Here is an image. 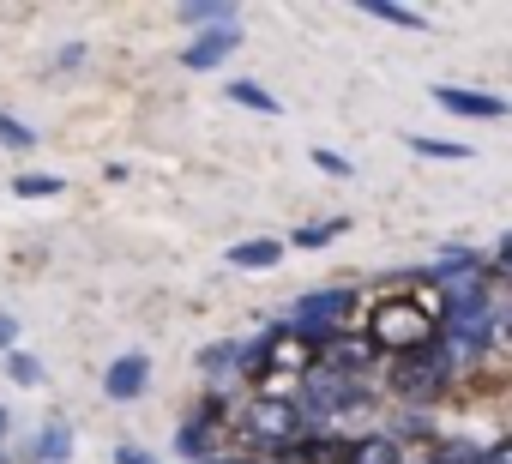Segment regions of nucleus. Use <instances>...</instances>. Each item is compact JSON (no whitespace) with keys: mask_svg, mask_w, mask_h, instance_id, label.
<instances>
[{"mask_svg":"<svg viewBox=\"0 0 512 464\" xmlns=\"http://www.w3.org/2000/svg\"><path fill=\"white\" fill-rule=\"evenodd\" d=\"M314 169H326V175H338V181H344V175H356V169H350V157H338V151H314Z\"/></svg>","mask_w":512,"mask_h":464,"instance_id":"24","label":"nucleus"},{"mask_svg":"<svg viewBox=\"0 0 512 464\" xmlns=\"http://www.w3.org/2000/svg\"><path fill=\"white\" fill-rule=\"evenodd\" d=\"M344 452H350V440L344 434H302L290 452H278V458H290V464H344Z\"/></svg>","mask_w":512,"mask_h":464,"instance_id":"9","label":"nucleus"},{"mask_svg":"<svg viewBox=\"0 0 512 464\" xmlns=\"http://www.w3.org/2000/svg\"><path fill=\"white\" fill-rule=\"evenodd\" d=\"M494 266H500V272H512V236L500 242V254H494Z\"/></svg>","mask_w":512,"mask_h":464,"instance_id":"27","label":"nucleus"},{"mask_svg":"<svg viewBox=\"0 0 512 464\" xmlns=\"http://www.w3.org/2000/svg\"><path fill=\"white\" fill-rule=\"evenodd\" d=\"M7 374H13L19 386H43V362L25 356V350H7Z\"/></svg>","mask_w":512,"mask_h":464,"instance_id":"21","label":"nucleus"},{"mask_svg":"<svg viewBox=\"0 0 512 464\" xmlns=\"http://www.w3.org/2000/svg\"><path fill=\"white\" fill-rule=\"evenodd\" d=\"M410 151H416V157H446V163H464V157H470V145H452V139H422V133H410Z\"/></svg>","mask_w":512,"mask_h":464,"instance_id":"18","label":"nucleus"},{"mask_svg":"<svg viewBox=\"0 0 512 464\" xmlns=\"http://www.w3.org/2000/svg\"><path fill=\"white\" fill-rule=\"evenodd\" d=\"M344 464H404V446H398V434H362V440H350Z\"/></svg>","mask_w":512,"mask_h":464,"instance_id":"10","label":"nucleus"},{"mask_svg":"<svg viewBox=\"0 0 512 464\" xmlns=\"http://www.w3.org/2000/svg\"><path fill=\"white\" fill-rule=\"evenodd\" d=\"M145 380H151V362H145L139 350H127V356H115V362H109V374H103V392H109L115 404H133V398L145 392Z\"/></svg>","mask_w":512,"mask_h":464,"instance_id":"8","label":"nucleus"},{"mask_svg":"<svg viewBox=\"0 0 512 464\" xmlns=\"http://www.w3.org/2000/svg\"><path fill=\"white\" fill-rule=\"evenodd\" d=\"M278 260H284V242H272V236H266V242H235V248H229V266H235V272H272Z\"/></svg>","mask_w":512,"mask_h":464,"instance_id":"11","label":"nucleus"},{"mask_svg":"<svg viewBox=\"0 0 512 464\" xmlns=\"http://www.w3.org/2000/svg\"><path fill=\"white\" fill-rule=\"evenodd\" d=\"M0 145H7V151H31L37 133H31L25 121H13V115H0Z\"/></svg>","mask_w":512,"mask_h":464,"instance_id":"22","label":"nucleus"},{"mask_svg":"<svg viewBox=\"0 0 512 464\" xmlns=\"http://www.w3.org/2000/svg\"><path fill=\"white\" fill-rule=\"evenodd\" d=\"M211 434H217L211 422L187 416V422H181V434H175V452H181V458H199V464H205V458H211Z\"/></svg>","mask_w":512,"mask_h":464,"instance_id":"13","label":"nucleus"},{"mask_svg":"<svg viewBox=\"0 0 512 464\" xmlns=\"http://www.w3.org/2000/svg\"><path fill=\"white\" fill-rule=\"evenodd\" d=\"M235 362H241V344H205V350H199V368H205V374H229Z\"/></svg>","mask_w":512,"mask_h":464,"instance_id":"20","label":"nucleus"},{"mask_svg":"<svg viewBox=\"0 0 512 464\" xmlns=\"http://www.w3.org/2000/svg\"><path fill=\"white\" fill-rule=\"evenodd\" d=\"M115 464H157L145 446H115Z\"/></svg>","mask_w":512,"mask_h":464,"instance_id":"25","label":"nucleus"},{"mask_svg":"<svg viewBox=\"0 0 512 464\" xmlns=\"http://www.w3.org/2000/svg\"><path fill=\"white\" fill-rule=\"evenodd\" d=\"M205 464H253V458H217V452H211V458H205Z\"/></svg>","mask_w":512,"mask_h":464,"instance_id":"28","label":"nucleus"},{"mask_svg":"<svg viewBox=\"0 0 512 464\" xmlns=\"http://www.w3.org/2000/svg\"><path fill=\"white\" fill-rule=\"evenodd\" d=\"M296 404H302V416H308V422H314V416H350V410H362V404H368V386H362V380H350V374L314 368Z\"/></svg>","mask_w":512,"mask_h":464,"instance_id":"4","label":"nucleus"},{"mask_svg":"<svg viewBox=\"0 0 512 464\" xmlns=\"http://www.w3.org/2000/svg\"><path fill=\"white\" fill-rule=\"evenodd\" d=\"M235 49H241V31H235V25H217V31H205V37H193V43L181 49V67H187V73H211V67H223Z\"/></svg>","mask_w":512,"mask_h":464,"instance_id":"5","label":"nucleus"},{"mask_svg":"<svg viewBox=\"0 0 512 464\" xmlns=\"http://www.w3.org/2000/svg\"><path fill=\"white\" fill-rule=\"evenodd\" d=\"M67 458H73V428L49 422V428L31 440V464H67Z\"/></svg>","mask_w":512,"mask_h":464,"instance_id":"12","label":"nucleus"},{"mask_svg":"<svg viewBox=\"0 0 512 464\" xmlns=\"http://www.w3.org/2000/svg\"><path fill=\"white\" fill-rule=\"evenodd\" d=\"M362 13H368V19H386V25H398V31H428V19H422L416 7H392V0H368Z\"/></svg>","mask_w":512,"mask_h":464,"instance_id":"15","label":"nucleus"},{"mask_svg":"<svg viewBox=\"0 0 512 464\" xmlns=\"http://www.w3.org/2000/svg\"><path fill=\"white\" fill-rule=\"evenodd\" d=\"M440 338V308L428 296H386L368 320V344L374 350H392V356H410L422 344Z\"/></svg>","mask_w":512,"mask_h":464,"instance_id":"1","label":"nucleus"},{"mask_svg":"<svg viewBox=\"0 0 512 464\" xmlns=\"http://www.w3.org/2000/svg\"><path fill=\"white\" fill-rule=\"evenodd\" d=\"M422 464H428V458H422Z\"/></svg>","mask_w":512,"mask_h":464,"instance_id":"30","label":"nucleus"},{"mask_svg":"<svg viewBox=\"0 0 512 464\" xmlns=\"http://www.w3.org/2000/svg\"><path fill=\"white\" fill-rule=\"evenodd\" d=\"M13 338H19V320H13V314H0V350H13Z\"/></svg>","mask_w":512,"mask_h":464,"instance_id":"26","label":"nucleus"},{"mask_svg":"<svg viewBox=\"0 0 512 464\" xmlns=\"http://www.w3.org/2000/svg\"><path fill=\"white\" fill-rule=\"evenodd\" d=\"M0 440H7V410H0Z\"/></svg>","mask_w":512,"mask_h":464,"instance_id":"29","label":"nucleus"},{"mask_svg":"<svg viewBox=\"0 0 512 464\" xmlns=\"http://www.w3.org/2000/svg\"><path fill=\"white\" fill-rule=\"evenodd\" d=\"M428 464H482V446L476 440H434Z\"/></svg>","mask_w":512,"mask_h":464,"instance_id":"16","label":"nucleus"},{"mask_svg":"<svg viewBox=\"0 0 512 464\" xmlns=\"http://www.w3.org/2000/svg\"><path fill=\"white\" fill-rule=\"evenodd\" d=\"M350 308H356V290H314L290 308V326H344Z\"/></svg>","mask_w":512,"mask_h":464,"instance_id":"6","label":"nucleus"},{"mask_svg":"<svg viewBox=\"0 0 512 464\" xmlns=\"http://www.w3.org/2000/svg\"><path fill=\"white\" fill-rule=\"evenodd\" d=\"M302 434H308V416H302L296 398H260V404L247 410V440H253V446H266L272 458L290 452Z\"/></svg>","mask_w":512,"mask_h":464,"instance_id":"2","label":"nucleus"},{"mask_svg":"<svg viewBox=\"0 0 512 464\" xmlns=\"http://www.w3.org/2000/svg\"><path fill=\"white\" fill-rule=\"evenodd\" d=\"M344 229H350V217H326V223H308V229H296V248H326L332 236H344Z\"/></svg>","mask_w":512,"mask_h":464,"instance_id":"17","label":"nucleus"},{"mask_svg":"<svg viewBox=\"0 0 512 464\" xmlns=\"http://www.w3.org/2000/svg\"><path fill=\"white\" fill-rule=\"evenodd\" d=\"M181 19H187V25H211V31H217V25H235L229 7H181Z\"/></svg>","mask_w":512,"mask_h":464,"instance_id":"23","label":"nucleus"},{"mask_svg":"<svg viewBox=\"0 0 512 464\" xmlns=\"http://www.w3.org/2000/svg\"><path fill=\"white\" fill-rule=\"evenodd\" d=\"M61 187H67V181H61V175H37V169H31V175H19V181H13V193H19V199H55V193H61Z\"/></svg>","mask_w":512,"mask_h":464,"instance_id":"19","label":"nucleus"},{"mask_svg":"<svg viewBox=\"0 0 512 464\" xmlns=\"http://www.w3.org/2000/svg\"><path fill=\"white\" fill-rule=\"evenodd\" d=\"M229 103H241V109H253V115H278V109H284L266 85H253V79H235V85H229Z\"/></svg>","mask_w":512,"mask_h":464,"instance_id":"14","label":"nucleus"},{"mask_svg":"<svg viewBox=\"0 0 512 464\" xmlns=\"http://www.w3.org/2000/svg\"><path fill=\"white\" fill-rule=\"evenodd\" d=\"M434 103H440V109H452V115H470V121H500V115H506V97H494V91L434 85Z\"/></svg>","mask_w":512,"mask_h":464,"instance_id":"7","label":"nucleus"},{"mask_svg":"<svg viewBox=\"0 0 512 464\" xmlns=\"http://www.w3.org/2000/svg\"><path fill=\"white\" fill-rule=\"evenodd\" d=\"M446 380H452V350H446L440 338L392 362V392H398V398H434Z\"/></svg>","mask_w":512,"mask_h":464,"instance_id":"3","label":"nucleus"}]
</instances>
